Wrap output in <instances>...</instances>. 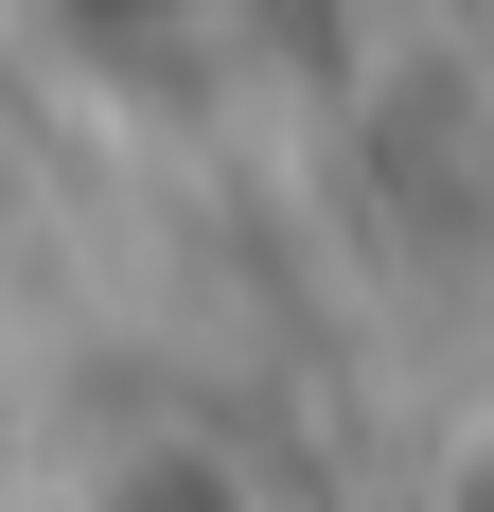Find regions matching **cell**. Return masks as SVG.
I'll return each instance as SVG.
<instances>
[{"label": "cell", "instance_id": "obj_1", "mask_svg": "<svg viewBox=\"0 0 494 512\" xmlns=\"http://www.w3.org/2000/svg\"><path fill=\"white\" fill-rule=\"evenodd\" d=\"M89 512H265V477H247V460H212V442H124Z\"/></svg>", "mask_w": 494, "mask_h": 512}]
</instances>
